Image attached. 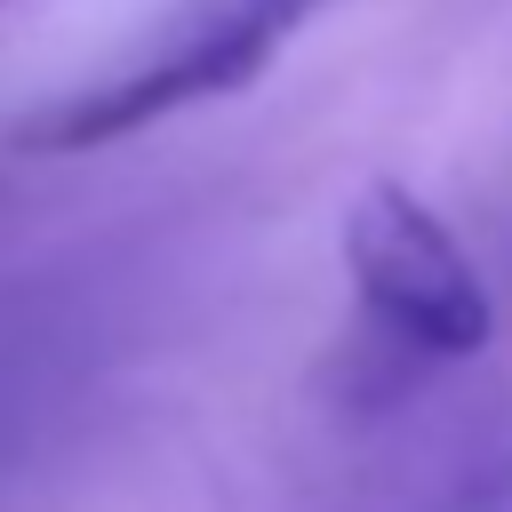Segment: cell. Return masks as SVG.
Returning <instances> with one entry per match:
<instances>
[{"mask_svg": "<svg viewBox=\"0 0 512 512\" xmlns=\"http://www.w3.org/2000/svg\"><path fill=\"white\" fill-rule=\"evenodd\" d=\"M328 0H200L160 48H144L136 64H120L104 88H80L72 104H56V112H40L32 128H24V152H88V144H120V136H136V128H152V120H168V112H184V104H208V96H232V88H248L264 64H272V48L304 24V16H320Z\"/></svg>", "mask_w": 512, "mask_h": 512, "instance_id": "1", "label": "cell"}, {"mask_svg": "<svg viewBox=\"0 0 512 512\" xmlns=\"http://www.w3.org/2000/svg\"><path fill=\"white\" fill-rule=\"evenodd\" d=\"M344 272L360 312L424 360H472L496 336V296L464 240L392 176L360 184L344 208Z\"/></svg>", "mask_w": 512, "mask_h": 512, "instance_id": "2", "label": "cell"}]
</instances>
